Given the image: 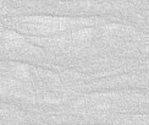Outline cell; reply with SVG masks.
Wrapping results in <instances>:
<instances>
[{
	"label": "cell",
	"mask_w": 149,
	"mask_h": 125,
	"mask_svg": "<svg viewBox=\"0 0 149 125\" xmlns=\"http://www.w3.org/2000/svg\"><path fill=\"white\" fill-rule=\"evenodd\" d=\"M11 72L15 75L18 79H23V80H28L31 77V71L29 67L24 64H12V70Z\"/></svg>",
	"instance_id": "3957f363"
},
{
	"label": "cell",
	"mask_w": 149,
	"mask_h": 125,
	"mask_svg": "<svg viewBox=\"0 0 149 125\" xmlns=\"http://www.w3.org/2000/svg\"><path fill=\"white\" fill-rule=\"evenodd\" d=\"M123 125H149V117H132L127 121H121Z\"/></svg>",
	"instance_id": "277c9868"
},
{
	"label": "cell",
	"mask_w": 149,
	"mask_h": 125,
	"mask_svg": "<svg viewBox=\"0 0 149 125\" xmlns=\"http://www.w3.org/2000/svg\"><path fill=\"white\" fill-rule=\"evenodd\" d=\"M1 42L5 49L11 51H23L27 53H42L40 48L33 47L28 41L16 31L12 29H3L1 31Z\"/></svg>",
	"instance_id": "7a4b0ae2"
},
{
	"label": "cell",
	"mask_w": 149,
	"mask_h": 125,
	"mask_svg": "<svg viewBox=\"0 0 149 125\" xmlns=\"http://www.w3.org/2000/svg\"><path fill=\"white\" fill-rule=\"evenodd\" d=\"M21 28L27 33L42 36H56L78 28L92 27L95 23L89 18H72L58 16H23L18 18Z\"/></svg>",
	"instance_id": "6da1fadb"
}]
</instances>
